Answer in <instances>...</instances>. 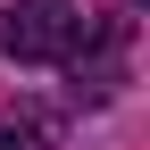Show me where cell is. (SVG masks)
Listing matches in <instances>:
<instances>
[{"label":"cell","instance_id":"1","mask_svg":"<svg viewBox=\"0 0 150 150\" xmlns=\"http://www.w3.org/2000/svg\"><path fill=\"white\" fill-rule=\"evenodd\" d=\"M75 42H83V8H75V0H17L8 25H0V50H8L17 67H50V59H67Z\"/></svg>","mask_w":150,"mask_h":150},{"label":"cell","instance_id":"3","mask_svg":"<svg viewBox=\"0 0 150 150\" xmlns=\"http://www.w3.org/2000/svg\"><path fill=\"white\" fill-rule=\"evenodd\" d=\"M0 150H59V108H50V100L0 108Z\"/></svg>","mask_w":150,"mask_h":150},{"label":"cell","instance_id":"2","mask_svg":"<svg viewBox=\"0 0 150 150\" xmlns=\"http://www.w3.org/2000/svg\"><path fill=\"white\" fill-rule=\"evenodd\" d=\"M83 42H92V50H67V67H75V100H108V92L125 83V17H108V25H92V17H83Z\"/></svg>","mask_w":150,"mask_h":150}]
</instances>
